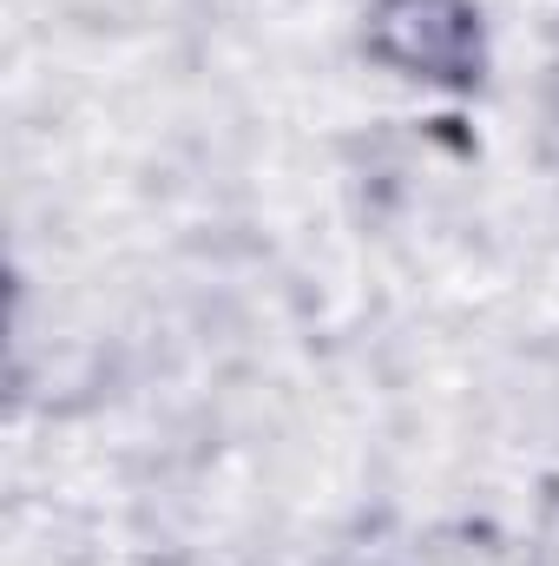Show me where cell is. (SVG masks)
<instances>
[{"label": "cell", "mask_w": 559, "mask_h": 566, "mask_svg": "<svg viewBox=\"0 0 559 566\" xmlns=\"http://www.w3.org/2000/svg\"><path fill=\"white\" fill-rule=\"evenodd\" d=\"M369 46L409 80L434 86L481 80V20L467 0H382L369 20Z\"/></svg>", "instance_id": "1"}]
</instances>
